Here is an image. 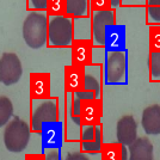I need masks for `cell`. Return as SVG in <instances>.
Segmentation results:
<instances>
[{"instance_id":"obj_6","label":"cell","mask_w":160,"mask_h":160,"mask_svg":"<svg viewBox=\"0 0 160 160\" xmlns=\"http://www.w3.org/2000/svg\"><path fill=\"white\" fill-rule=\"evenodd\" d=\"M115 17L116 16H115V11L112 8L93 12L91 29H92L94 46L104 47V44H105V32H107L108 28L116 24Z\"/></svg>"},{"instance_id":"obj_23","label":"cell","mask_w":160,"mask_h":160,"mask_svg":"<svg viewBox=\"0 0 160 160\" xmlns=\"http://www.w3.org/2000/svg\"><path fill=\"white\" fill-rule=\"evenodd\" d=\"M47 11L50 16H66V0H48Z\"/></svg>"},{"instance_id":"obj_5","label":"cell","mask_w":160,"mask_h":160,"mask_svg":"<svg viewBox=\"0 0 160 160\" xmlns=\"http://www.w3.org/2000/svg\"><path fill=\"white\" fill-rule=\"evenodd\" d=\"M23 67L18 55L4 53L0 56V82L5 86L17 84L22 78Z\"/></svg>"},{"instance_id":"obj_18","label":"cell","mask_w":160,"mask_h":160,"mask_svg":"<svg viewBox=\"0 0 160 160\" xmlns=\"http://www.w3.org/2000/svg\"><path fill=\"white\" fill-rule=\"evenodd\" d=\"M88 0H66V16L71 18H82L87 16Z\"/></svg>"},{"instance_id":"obj_20","label":"cell","mask_w":160,"mask_h":160,"mask_svg":"<svg viewBox=\"0 0 160 160\" xmlns=\"http://www.w3.org/2000/svg\"><path fill=\"white\" fill-rule=\"evenodd\" d=\"M93 99H98L93 92L85 91V90L75 91L73 98V110H72L73 117H79L81 108L84 107V104H86L87 102H91Z\"/></svg>"},{"instance_id":"obj_16","label":"cell","mask_w":160,"mask_h":160,"mask_svg":"<svg viewBox=\"0 0 160 160\" xmlns=\"http://www.w3.org/2000/svg\"><path fill=\"white\" fill-rule=\"evenodd\" d=\"M100 105L98 99H93L91 102H87L81 108V111L79 115V120L81 124L84 126H96V121L99 117Z\"/></svg>"},{"instance_id":"obj_12","label":"cell","mask_w":160,"mask_h":160,"mask_svg":"<svg viewBox=\"0 0 160 160\" xmlns=\"http://www.w3.org/2000/svg\"><path fill=\"white\" fill-rule=\"evenodd\" d=\"M141 124L147 135L160 134V105L153 104L147 107L141 117Z\"/></svg>"},{"instance_id":"obj_2","label":"cell","mask_w":160,"mask_h":160,"mask_svg":"<svg viewBox=\"0 0 160 160\" xmlns=\"http://www.w3.org/2000/svg\"><path fill=\"white\" fill-rule=\"evenodd\" d=\"M73 20L67 16L48 18V43L52 47H69L73 43Z\"/></svg>"},{"instance_id":"obj_19","label":"cell","mask_w":160,"mask_h":160,"mask_svg":"<svg viewBox=\"0 0 160 160\" xmlns=\"http://www.w3.org/2000/svg\"><path fill=\"white\" fill-rule=\"evenodd\" d=\"M94 69L86 67L84 68V88L85 91H90L96 94L97 98H99L100 94V80L93 73Z\"/></svg>"},{"instance_id":"obj_31","label":"cell","mask_w":160,"mask_h":160,"mask_svg":"<svg viewBox=\"0 0 160 160\" xmlns=\"http://www.w3.org/2000/svg\"><path fill=\"white\" fill-rule=\"evenodd\" d=\"M25 160H46L44 157H42L40 154H28L25 157Z\"/></svg>"},{"instance_id":"obj_27","label":"cell","mask_w":160,"mask_h":160,"mask_svg":"<svg viewBox=\"0 0 160 160\" xmlns=\"http://www.w3.org/2000/svg\"><path fill=\"white\" fill-rule=\"evenodd\" d=\"M103 160H120V151L115 146H107L103 149Z\"/></svg>"},{"instance_id":"obj_33","label":"cell","mask_w":160,"mask_h":160,"mask_svg":"<svg viewBox=\"0 0 160 160\" xmlns=\"http://www.w3.org/2000/svg\"><path fill=\"white\" fill-rule=\"evenodd\" d=\"M121 1L122 0H111V8H116V7H118L121 5Z\"/></svg>"},{"instance_id":"obj_9","label":"cell","mask_w":160,"mask_h":160,"mask_svg":"<svg viewBox=\"0 0 160 160\" xmlns=\"http://www.w3.org/2000/svg\"><path fill=\"white\" fill-rule=\"evenodd\" d=\"M82 151L87 153H98L102 151V128L100 126H84L82 134Z\"/></svg>"},{"instance_id":"obj_22","label":"cell","mask_w":160,"mask_h":160,"mask_svg":"<svg viewBox=\"0 0 160 160\" xmlns=\"http://www.w3.org/2000/svg\"><path fill=\"white\" fill-rule=\"evenodd\" d=\"M147 22L149 25H160V0H148Z\"/></svg>"},{"instance_id":"obj_1","label":"cell","mask_w":160,"mask_h":160,"mask_svg":"<svg viewBox=\"0 0 160 160\" xmlns=\"http://www.w3.org/2000/svg\"><path fill=\"white\" fill-rule=\"evenodd\" d=\"M23 38L28 47L40 49L48 42V17L43 12H30L23 23Z\"/></svg>"},{"instance_id":"obj_7","label":"cell","mask_w":160,"mask_h":160,"mask_svg":"<svg viewBox=\"0 0 160 160\" xmlns=\"http://www.w3.org/2000/svg\"><path fill=\"white\" fill-rule=\"evenodd\" d=\"M58 122V104L56 100L50 99L42 102L35 109L31 117V128L33 132L41 133L44 126Z\"/></svg>"},{"instance_id":"obj_11","label":"cell","mask_w":160,"mask_h":160,"mask_svg":"<svg viewBox=\"0 0 160 160\" xmlns=\"http://www.w3.org/2000/svg\"><path fill=\"white\" fill-rule=\"evenodd\" d=\"M30 93L35 99H46L50 96V75L33 73L30 75Z\"/></svg>"},{"instance_id":"obj_28","label":"cell","mask_w":160,"mask_h":160,"mask_svg":"<svg viewBox=\"0 0 160 160\" xmlns=\"http://www.w3.org/2000/svg\"><path fill=\"white\" fill-rule=\"evenodd\" d=\"M29 8H33L37 11H47L48 0H29Z\"/></svg>"},{"instance_id":"obj_8","label":"cell","mask_w":160,"mask_h":160,"mask_svg":"<svg viewBox=\"0 0 160 160\" xmlns=\"http://www.w3.org/2000/svg\"><path fill=\"white\" fill-rule=\"evenodd\" d=\"M116 135L122 146H130L138 139V123L132 115H124L118 120Z\"/></svg>"},{"instance_id":"obj_13","label":"cell","mask_w":160,"mask_h":160,"mask_svg":"<svg viewBox=\"0 0 160 160\" xmlns=\"http://www.w3.org/2000/svg\"><path fill=\"white\" fill-rule=\"evenodd\" d=\"M126 46V27L120 24H113L108 28L105 32V44L104 47L109 52L124 50Z\"/></svg>"},{"instance_id":"obj_32","label":"cell","mask_w":160,"mask_h":160,"mask_svg":"<svg viewBox=\"0 0 160 160\" xmlns=\"http://www.w3.org/2000/svg\"><path fill=\"white\" fill-rule=\"evenodd\" d=\"M121 160H127V148H126V146H122V148H121Z\"/></svg>"},{"instance_id":"obj_24","label":"cell","mask_w":160,"mask_h":160,"mask_svg":"<svg viewBox=\"0 0 160 160\" xmlns=\"http://www.w3.org/2000/svg\"><path fill=\"white\" fill-rule=\"evenodd\" d=\"M151 80L160 81V52H151Z\"/></svg>"},{"instance_id":"obj_30","label":"cell","mask_w":160,"mask_h":160,"mask_svg":"<svg viewBox=\"0 0 160 160\" xmlns=\"http://www.w3.org/2000/svg\"><path fill=\"white\" fill-rule=\"evenodd\" d=\"M65 160H90V158L85 155L84 153H79V152H75V153H68L66 155V159Z\"/></svg>"},{"instance_id":"obj_34","label":"cell","mask_w":160,"mask_h":160,"mask_svg":"<svg viewBox=\"0 0 160 160\" xmlns=\"http://www.w3.org/2000/svg\"><path fill=\"white\" fill-rule=\"evenodd\" d=\"M140 1H146V0H140Z\"/></svg>"},{"instance_id":"obj_29","label":"cell","mask_w":160,"mask_h":160,"mask_svg":"<svg viewBox=\"0 0 160 160\" xmlns=\"http://www.w3.org/2000/svg\"><path fill=\"white\" fill-rule=\"evenodd\" d=\"M44 159L46 160H61L59 151L55 149V148H49L48 152L46 153V155H44Z\"/></svg>"},{"instance_id":"obj_10","label":"cell","mask_w":160,"mask_h":160,"mask_svg":"<svg viewBox=\"0 0 160 160\" xmlns=\"http://www.w3.org/2000/svg\"><path fill=\"white\" fill-rule=\"evenodd\" d=\"M71 49H72V65L86 67L91 62L92 44L88 40H74Z\"/></svg>"},{"instance_id":"obj_17","label":"cell","mask_w":160,"mask_h":160,"mask_svg":"<svg viewBox=\"0 0 160 160\" xmlns=\"http://www.w3.org/2000/svg\"><path fill=\"white\" fill-rule=\"evenodd\" d=\"M42 134V140L43 143L49 148L55 147L61 139V126L59 122L55 123H49L47 126H44L43 130L41 132Z\"/></svg>"},{"instance_id":"obj_21","label":"cell","mask_w":160,"mask_h":160,"mask_svg":"<svg viewBox=\"0 0 160 160\" xmlns=\"http://www.w3.org/2000/svg\"><path fill=\"white\" fill-rule=\"evenodd\" d=\"M13 115V104L10 98L0 96V128L6 126Z\"/></svg>"},{"instance_id":"obj_3","label":"cell","mask_w":160,"mask_h":160,"mask_svg":"<svg viewBox=\"0 0 160 160\" xmlns=\"http://www.w3.org/2000/svg\"><path fill=\"white\" fill-rule=\"evenodd\" d=\"M30 140V126L19 117H14L4 130V145L7 151L20 153L28 147Z\"/></svg>"},{"instance_id":"obj_14","label":"cell","mask_w":160,"mask_h":160,"mask_svg":"<svg viewBox=\"0 0 160 160\" xmlns=\"http://www.w3.org/2000/svg\"><path fill=\"white\" fill-rule=\"evenodd\" d=\"M129 160H153V145L147 138H138L129 146Z\"/></svg>"},{"instance_id":"obj_25","label":"cell","mask_w":160,"mask_h":160,"mask_svg":"<svg viewBox=\"0 0 160 160\" xmlns=\"http://www.w3.org/2000/svg\"><path fill=\"white\" fill-rule=\"evenodd\" d=\"M149 48L151 52H160V25L149 27Z\"/></svg>"},{"instance_id":"obj_4","label":"cell","mask_w":160,"mask_h":160,"mask_svg":"<svg viewBox=\"0 0 160 160\" xmlns=\"http://www.w3.org/2000/svg\"><path fill=\"white\" fill-rule=\"evenodd\" d=\"M127 59L124 50L110 52L105 60V82L110 85L123 84L126 79Z\"/></svg>"},{"instance_id":"obj_26","label":"cell","mask_w":160,"mask_h":160,"mask_svg":"<svg viewBox=\"0 0 160 160\" xmlns=\"http://www.w3.org/2000/svg\"><path fill=\"white\" fill-rule=\"evenodd\" d=\"M92 12L104 11L111 8V0H90Z\"/></svg>"},{"instance_id":"obj_15","label":"cell","mask_w":160,"mask_h":160,"mask_svg":"<svg viewBox=\"0 0 160 160\" xmlns=\"http://www.w3.org/2000/svg\"><path fill=\"white\" fill-rule=\"evenodd\" d=\"M84 68L79 66H68L65 72V85L67 91H80L84 88Z\"/></svg>"}]
</instances>
